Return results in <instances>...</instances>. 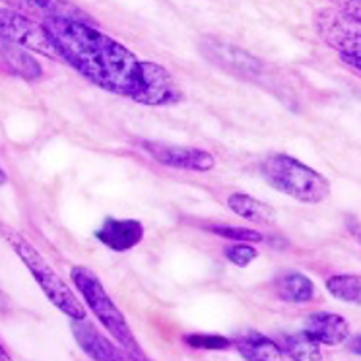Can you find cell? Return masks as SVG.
<instances>
[{
  "label": "cell",
  "instance_id": "1",
  "mask_svg": "<svg viewBox=\"0 0 361 361\" xmlns=\"http://www.w3.org/2000/svg\"><path fill=\"white\" fill-rule=\"evenodd\" d=\"M47 27L59 55L87 82L136 102L142 92V61L125 45L76 18L49 14Z\"/></svg>",
  "mask_w": 361,
  "mask_h": 361
},
{
  "label": "cell",
  "instance_id": "2",
  "mask_svg": "<svg viewBox=\"0 0 361 361\" xmlns=\"http://www.w3.org/2000/svg\"><path fill=\"white\" fill-rule=\"evenodd\" d=\"M71 278L74 288L78 290L82 299L90 307V311L97 317V321L102 322L103 329L117 340V344L123 348V352L130 360H146V353L142 352L138 340L134 338V332L128 326L125 314L118 309L117 303L111 299V295L103 288L102 280L97 278L94 270L87 267H72Z\"/></svg>",
  "mask_w": 361,
  "mask_h": 361
},
{
  "label": "cell",
  "instance_id": "3",
  "mask_svg": "<svg viewBox=\"0 0 361 361\" xmlns=\"http://www.w3.org/2000/svg\"><path fill=\"white\" fill-rule=\"evenodd\" d=\"M0 235L4 237V241L12 247V251L16 252L18 259L22 260L25 268L32 272L33 280L39 283L43 293L47 295L49 301L59 311H63L66 317H71L72 321L86 319V309L80 303L78 298L74 295V291L66 286V282L49 264L47 259L20 231L10 228L6 224H0Z\"/></svg>",
  "mask_w": 361,
  "mask_h": 361
},
{
  "label": "cell",
  "instance_id": "4",
  "mask_svg": "<svg viewBox=\"0 0 361 361\" xmlns=\"http://www.w3.org/2000/svg\"><path fill=\"white\" fill-rule=\"evenodd\" d=\"M260 171L272 189L303 204H319L330 197L329 179L288 154H276L264 159Z\"/></svg>",
  "mask_w": 361,
  "mask_h": 361
},
{
  "label": "cell",
  "instance_id": "5",
  "mask_svg": "<svg viewBox=\"0 0 361 361\" xmlns=\"http://www.w3.org/2000/svg\"><path fill=\"white\" fill-rule=\"evenodd\" d=\"M314 27L321 39L336 51L340 61L353 68L355 74H360V20H355L340 8H324L317 12Z\"/></svg>",
  "mask_w": 361,
  "mask_h": 361
},
{
  "label": "cell",
  "instance_id": "6",
  "mask_svg": "<svg viewBox=\"0 0 361 361\" xmlns=\"http://www.w3.org/2000/svg\"><path fill=\"white\" fill-rule=\"evenodd\" d=\"M0 39L49 59H61L47 27L18 10L0 8Z\"/></svg>",
  "mask_w": 361,
  "mask_h": 361
},
{
  "label": "cell",
  "instance_id": "7",
  "mask_svg": "<svg viewBox=\"0 0 361 361\" xmlns=\"http://www.w3.org/2000/svg\"><path fill=\"white\" fill-rule=\"evenodd\" d=\"M200 51L218 68L231 72L239 78L257 80L262 74V64H260L259 59H255L247 51L235 47V45H229V43H224L220 39L208 37V39L200 43Z\"/></svg>",
  "mask_w": 361,
  "mask_h": 361
},
{
  "label": "cell",
  "instance_id": "8",
  "mask_svg": "<svg viewBox=\"0 0 361 361\" xmlns=\"http://www.w3.org/2000/svg\"><path fill=\"white\" fill-rule=\"evenodd\" d=\"M140 148L148 152L149 156L156 159L157 164L175 167V169H187V171H210L216 165V157L200 148L190 146H171L164 142L142 140Z\"/></svg>",
  "mask_w": 361,
  "mask_h": 361
},
{
  "label": "cell",
  "instance_id": "9",
  "mask_svg": "<svg viewBox=\"0 0 361 361\" xmlns=\"http://www.w3.org/2000/svg\"><path fill=\"white\" fill-rule=\"evenodd\" d=\"M180 90L165 66L149 61H142V92L136 103L142 105H171L180 102Z\"/></svg>",
  "mask_w": 361,
  "mask_h": 361
},
{
  "label": "cell",
  "instance_id": "10",
  "mask_svg": "<svg viewBox=\"0 0 361 361\" xmlns=\"http://www.w3.org/2000/svg\"><path fill=\"white\" fill-rule=\"evenodd\" d=\"M144 226L138 220H118L107 218L95 231V239L115 252H126L142 243Z\"/></svg>",
  "mask_w": 361,
  "mask_h": 361
},
{
  "label": "cell",
  "instance_id": "11",
  "mask_svg": "<svg viewBox=\"0 0 361 361\" xmlns=\"http://www.w3.org/2000/svg\"><path fill=\"white\" fill-rule=\"evenodd\" d=\"M72 332H74V338H76V342H78L80 348L84 350V353H87V355L94 357V360H130V357L123 352V348H117L113 342H109L99 330L95 329L92 322H86V319L72 322Z\"/></svg>",
  "mask_w": 361,
  "mask_h": 361
},
{
  "label": "cell",
  "instance_id": "12",
  "mask_svg": "<svg viewBox=\"0 0 361 361\" xmlns=\"http://www.w3.org/2000/svg\"><path fill=\"white\" fill-rule=\"evenodd\" d=\"M305 332L314 342L326 345H338L352 336L350 322L338 313H311L305 321Z\"/></svg>",
  "mask_w": 361,
  "mask_h": 361
},
{
  "label": "cell",
  "instance_id": "13",
  "mask_svg": "<svg viewBox=\"0 0 361 361\" xmlns=\"http://www.w3.org/2000/svg\"><path fill=\"white\" fill-rule=\"evenodd\" d=\"M274 291L286 303H309L314 298V283L309 276L288 270L274 280Z\"/></svg>",
  "mask_w": 361,
  "mask_h": 361
},
{
  "label": "cell",
  "instance_id": "14",
  "mask_svg": "<svg viewBox=\"0 0 361 361\" xmlns=\"http://www.w3.org/2000/svg\"><path fill=\"white\" fill-rule=\"evenodd\" d=\"M237 352L241 353L245 360L251 361L288 360L282 345H278L274 340L262 336L259 332H249L241 340H237Z\"/></svg>",
  "mask_w": 361,
  "mask_h": 361
},
{
  "label": "cell",
  "instance_id": "15",
  "mask_svg": "<svg viewBox=\"0 0 361 361\" xmlns=\"http://www.w3.org/2000/svg\"><path fill=\"white\" fill-rule=\"evenodd\" d=\"M228 206L231 212L239 218H243V220L257 221V224H264V226H270L276 220L274 210L267 202H262L259 198H252L251 195H245V192L229 195Z\"/></svg>",
  "mask_w": 361,
  "mask_h": 361
},
{
  "label": "cell",
  "instance_id": "16",
  "mask_svg": "<svg viewBox=\"0 0 361 361\" xmlns=\"http://www.w3.org/2000/svg\"><path fill=\"white\" fill-rule=\"evenodd\" d=\"M2 55L6 59L12 72H16L18 76H22L27 82H33V80H37L41 76L39 63L30 53H25V49L8 43V45L2 47Z\"/></svg>",
  "mask_w": 361,
  "mask_h": 361
},
{
  "label": "cell",
  "instance_id": "17",
  "mask_svg": "<svg viewBox=\"0 0 361 361\" xmlns=\"http://www.w3.org/2000/svg\"><path fill=\"white\" fill-rule=\"evenodd\" d=\"M282 350L283 353H286V357H291V360H322V353L321 350H319V342H314L313 338L309 336L305 330L286 338V340H283Z\"/></svg>",
  "mask_w": 361,
  "mask_h": 361
},
{
  "label": "cell",
  "instance_id": "18",
  "mask_svg": "<svg viewBox=\"0 0 361 361\" xmlns=\"http://www.w3.org/2000/svg\"><path fill=\"white\" fill-rule=\"evenodd\" d=\"M326 290L332 298L340 299L344 303L360 305L361 299V280L355 274H336L326 280Z\"/></svg>",
  "mask_w": 361,
  "mask_h": 361
},
{
  "label": "cell",
  "instance_id": "19",
  "mask_svg": "<svg viewBox=\"0 0 361 361\" xmlns=\"http://www.w3.org/2000/svg\"><path fill=\"white\" fill-rule=\"evenodd\" d=\"M183 342L192 350H216V352L229 350V345H231L228 338L220 336V334H200V332L183 336Z\"/></svg>",
  "mask_w": 361,
  "mask_h": 361
},
{
  "label": "cell",
  "instance_id": "20",
  "mask_svg": "<svg viewBox=\"0 0 361 361\" xmlns=\"http://www.w3.org/2000/svg\"><path fill=\"white\" fill-rule=\"evenodd\" d=\"M212 233L224 237V239H231V241H243V243H262L264 235L255 231L251 228H229V226H212L210 228Z\"/></svg>",
  "mask_w": 361,
  "mask_h": 361
},
{
  "label": "cell",
  "instance_id": "21",
  "mask_svg": "<svg viewBox=\"0 0 361 361\" xmlns=\"http://www.w3.org/2000/svg\"><path fill=\"white\" fill-rule=\"evenodd\" d=\"M226 257H228L229 262H233L235 267L245 268L251 264L252 260L259 259V251L249 243H243V241H235L233 245H229L226 249Z\"/></svg>",
  "mask_w": 361,
  "mask_h": 361
},
{
  "label": "cell",
  "instance_id": "22",
  "mask_svg": "<svg viewBox=\"0 0 361 361\" xmlns=\"http://www.w3.org/2000/svg\"><path fill=\"white\" fill-rule=\"evenodd\" d=\"M8 8L18 10V12H30V14H53L55 12V2L53 0H0Z\"/></svg>",
  "mask_w": 361,
  "mask_h": 361
},
{
  "label": "cell",
  "instance_id": "23",
  "mask_svg": "<svg viewBox=\"0 0 361 361\" xmlns=\"http://www.w3.org/2000/svg\"><path fill=\"white\" fill-rule=\"evenodd\" d=\"M330 2L345 14L360 20V0H330Z\"/></svg>",
  "mask_w": 361,
  "mask_h": 361
},
{
  "label": "cell",
  "instance_id": "24",
  "mask_svg": "<svg viewBox=\"0 0 361 361\" xmlns=\"http://www.w3.org/2000/svg\"><path fill=\"white\" fill-rule=\"evenodd\" d=\"M10 360V353L4 350V345L0 342V361H8Z\"/></svg>",
  "mask_w": 361,
  "mask_h": 361
},
{
  "label": "cell",
  "instance_id": "25",
  "mask_svg": "<svg viewBox=\"0 0 361 361\" xmlns=\"http://www.w3.org/2000/svg\"><path fill=\"white\" fill-rule=\"evenodd\" d=\"M6 183H8V175H6V171H4V169H2V165H0V187H2V185H6Z\"/></svg>",
  "mask_w": 361,
  "mask_h": 361
}]
</instances>
